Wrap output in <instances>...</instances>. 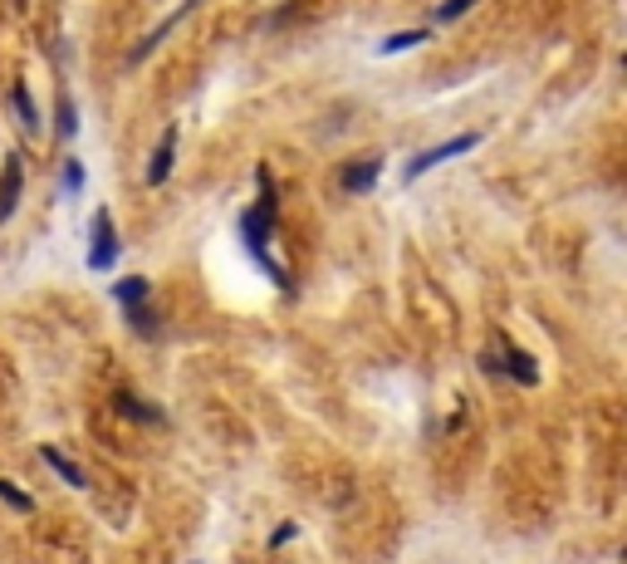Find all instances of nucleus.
Masks as SVG:
<instances>
[{
	"mask_svg": "<svg viewBox=\"0 0 627 564\" xmlns=\"http://www.w3.org/2000/svg\"><path fill=\"white\" fill-rule=\"evenodd\" d=\"M39 462H45V466H49V472H55V476H59V482H64V486H74V490H83V486H89V476H83V472H79V466H74V462H69V456H64V452H59V447H39Z\"/></svg>",
	"mask_w": 627,
	"mask_h": 564,
	"instance_id": "12",
	"label": "nucleus"
},
{
	"mask_svg": "<svg viewBox=\"0 0 627 564\" xmlns=\"http://www.w3.org/2000/svg\"><path fill=\"white\" fill-rule=\"evenodd\" d=\"M480 143V128H470V133H456V138H446V143H436V148H422V152H412L402 167V182L412 187V182H422L432 167H442V162H451V158H461V152H470Z\"/></svg>",
	"mask_w": 627,
	"mask_h": 564,
	"instance_id": "3",
	"label": "nucleus"
},
{
	"mask_svg": "<svg viewBox=\"0 0 627 564\" xmlns=\"http://www.w3.org/2000/svg\"><path fill=\"white\" fill-rule=\"evenodd\" d=\"M20 192H25V158H20V152H5V167H0V221L15 216Z\"/></svg>",
	"mask_w": 627,
	"mask_h": 564,
	"instance_id": "5",
	"label": "nucleus"
},
{
	"mask_svg": "<svg viewBox=\"0 0 627 564\" xmlns=\"http://www.w3.org/2000/svg\"><path fill=\"white\" fill-rule=\"evenodd\" d=\"M83 182H89L83 162L79 158H64V192H83Z\"/></svg>",
	"mask_w": 627,
	"mask_h": 564,
	"instance_id": "18",
	"label": "nucleus"
},
{
	"mask_svg": "<svg viewBox=\"0 0 627 564\" xmlns=\"http://www.w3.org/2000/svg\"><path fill=\"white\" fill-rule=\"evenodd\" d=\"M55 138L59 143H74L79 138V108H74L69 93H59V103H55Z\"/></svg>",
	"mask_w": 627,
	"mask_h": 564,
	"instance_id": "14",
	"label": "nucleus"
},
{
	"mask_svg": "<svg viewBox=\"0 0 627 564\" xmlns=\"http://www.w3.org/2000/svg\"><path fill=\"white\" fill-rule=\"evenodd\" d=\"M172 167H176V123H167V128H162V143H157L152 158H148V177H142V182H148V187L172 182Z\"/></svg>",
	"mask_w": 627,
	"mask_h": 564,
	"instance_id": "8",
	"label": "nucleus"
},
{
	"mask_svg": "<svg viewBox=\"0 0 627 564\" xmlns=\"http://www.w3.org/2000/svg\"><path fill=\"white\" fill-rule=\"evenodd\" d=\"M128 324H133V334H138V339H157V334H162V319H157V309H152V305L128 309Z\"/></svg>",
	"mask_w": 627,
	"mask_h": 564,
	"instance_id": "15",
	"label": "nucleus"
},
{
	"mask_svg": "<svg viewBox=\"0 0 627 564\" xmlns=\"http://www.w3.org/2000/svg\"><path fill=\"white\" fill-rule=\"evenodd\" d=\"M476 363H480V373H485V378H515L520 388H535V383H539L535 353H525L520 343H510L505 334H495V343H490Z\"/></svg>",
	"mask_w": 627,
	"mask_h": 564,
	"instance_id": "2",
	"label": "nucleus"
},
{
	"mask_svg": "<svg viewBox=\"0 0 627 564\" xmlns=\"http://www.w3.org/2000/svg\"><path fill=\"white\" fill-rule=\"evenodd\" d=\"M118 256H123V241H118V226H113V212L108 206H93V216H89V265L113 270Z\"/></svg>",
	"mask_w": 627,
	"mask_h": 564,
	"instance_id": "4",
	"label": "nucleus"
},
{
	"mask_svg": "<svg viewBox=\"0 0 627 564\" xmlns=\"http://www.w3.org/2000/svg\"><path fill=\"white\" fill-rule=\"evenodd\" d=\"M108 299H118L123 315H128V309H142V305H152V280L148 275H123V280H113Z\"/></svg>",
	"mask_w": 627,
	"mask_h": 564,
	"instance_id": "10",
	"label": "nucleus"
},
{
	"mask_svg": "<svg viewBox=\"0 0 627 564\" xmlns=\"http://www.w3.org/2000/svg\"><path fill=\"white\" fill-rule=\"evenodd\" d=\"M255 182H260V196L245 206V212L236 216V236L245 241V250H250V260H255L260 270H265L270 280H275L279 290H289V275L270 260V246H265V236L275 231V216H279V202H275V182H270V172L265 167H255Z\"/></svg>",
	"mask_w": 627,
	"mask_h": 564,
	"instance_id": "1",
	"label": "nucleus"
},
{
	"mask_svg": "<svg viewBox=\"0 0 627 564\" xmlns=\"http://www.w3.org/2000/svg\"><path fill=\"white\" fill-rule=\"evenodd\" d=\"M295 535H299V525H295V520H285V525H275V530H270V550L289 545V540H295Z\"/></svg>",
	"mask_w": 627,
	"mask_h": 564,
	"instance_id": "19",
	"label": "nucleus"
},
{
	"mask_svg": "<svg viewBox=\"0 0 627 564\" xmlns=\"http://www.w3.org/2000/svg\"><path fill=\"white\" fill-rule=\"evenodd\" d=\"M10 113L20 118V128H25V133H39V108H35V99H30V83L25 79L10 83Z\"/></svg>",
	"mask_w": 627,
	"mask_h": 564,
	"instance_id": "11",
	"label": "nucleus"
},
{
	"mask_svg": "<svg viewBox=\"0 0 627 564\" xmlns=\"http://www.w3.org/2000/svg\"><path fill=\"white\" fill-rule=\"evenodd\" d=\"M0 500H5L15 516H35V496H25V490H20L15 482H5V476H0Z\"/></svg>",
	"mask_w": 627,
	"mask_h": 564,
	"instance_id": "16",
	"label": "nucleus"
},
{
	"mask_svg": "<svg viewBox=\"0 0 627 564\" xmlns=\"http://www.w3.org/2000/svg\"><path fill=\"white\" fill-rule=\"evenodd\" d=\"M113 412H123L128 422H142V427H152V422L167 427V412H162V407H157V403H142L133 388H118V393H113Z\"/></svg>",
	"mask_w": 627,
	"mask_h": 564,
	"instance_id": "9",
	"label": "nucleus"
},
{
	"mask_svg": "<svg viewBox=\"0 0 627 564\" xmlns=\"http://www.w3.org/2000/svg\"><path fill=\"white\" fill-rule=\"evenodd\" d=\"M382 167H388V158H382V152H373V158H358V162H348V167H343V192H353V196H368L373 187H378Z\"/></svg>",
	"mask_w": 627,
	"mask_h": 564,
	"instance_id": "7",
	"label": "nucleus"
},
{
	"mask_svg": "<svg viewBox=\"0 0 627 564\" xmlns=\"http://www.w3.org/2000/svg\"><path fill=\"white\" fill-rule=\"evenodd\" d=\"M432 39V25H417V30H402V35H382L378 39V55H402V49H417Z\"/></svg>",
	"mask_w": 627,
	"mask_h": 564,
	"instance_id": "13",
	"label": "nucleus"
},
{
	"mask_svg": "<svg viewBox=\"0 0 627 564\" xmlns=\"http://www.w3.org/2000/svg\"><path fill=\"white\" fill-rule=\"evenodd\" d=\"M192 10H196V0H182V5H176V10H172V15H167V20H162V25H157V30H148V35H142V39H138V45H133V49H128V65H142V59H148V55H152V49H157V45H162V39H167V35H172V30H176V25H182V20H186V15H192Z\"/></svg>",
	"mask_w": 627,
	"mask_h": 564,
	"instance_id": "6",
	"label": "nucleus"
},
{
	"mask_svg": "<svg viewBox=\"0 0 627 564\" xmlns=\"http://www.w3.org/2000/svg\"><path fill=\"white\" fill-rule=\"evenodd\" d=\"M470 5H476V0H442V5H436V15H432V25H451V20H461Z\"/></svg>",
	"mask_w": 627,
	"mask_h": 564,
	"instance_id": "17",
	"label": "nucleus"
}]
</instances>
